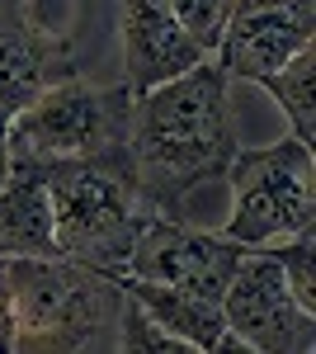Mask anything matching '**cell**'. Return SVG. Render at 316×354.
Returning a JSON list of instances; mask_svg holds the SVG:
<instances>
[{
  "label": "cell",
  "instance_id": "1",
  "mask_svg": "<svg viewBox=\"0 0 316 354\" xmlns=\"http://www.w3.org/2000/svg\"><path fill=\"white\" fill-rule=\"evenodd\" d=\"M132 100V165L151 189L185 194L208 170L227 165V76L212 57Z\"/></svg>",
  "mask_w": 316,
  "mask_h": 354
},
{
  "label": "cell",
  "instance_id": "2",
  "mask_svg": "<svg viewBox=\"0 0 316 354\" xmlns=\"http://www.w3.org/2000/svg\"><path fill=\"white\" fill-rule=\"evenodd\" d=\"M10 283V350H66L90 345L95 326H118V279L62 255L5 260Z\"/></svg>",
  "mask_w": 316,
  "mask_h": 354
},
{
  "label": "cell",
  "instance_id": "3",
  "mask_svg": "<svg viewBox=\"0 0 316 354\" xmlns=\"http://www.w3.org/2000/svg\"><path fill=\"white\" fill-rule=\"evenodd\" d=\"M227 227L222 236L241 250H269L307 232L316 218V156L312 142L279 137L269 147H245L227 156Z\"/></svg>",
  "mask_w": 316,
  "mask_h": 354
},
{
  "label": "cell",
  "instance_id": "4",
  "mask_svg": "<svg viewBox=\"0 0 316 354\" xmlns=\"http://www.w3.org/2000/svg\"><path fill=\"white\" fill-rule=\"evenodd\" d=\"M48 194H53V236L57 255L76 260L85 270L118 274L128 265L137 241L142 213L132 208V194L109 170L90 161H48Z\"/></svg>",
  "mask_w": 316,
  "mask_h": 354
},
{
  "label": "cell",
  "instance_id": "5",
  "mask_svg": "<svg viewBox=\"0 0 316 354\" xmlns=\"http://www.w3.org/2000/svg\"><path fill=\"white\" fill-rule=\"evenodd\" d=\"M113 133V100L90 81H53L19 113H10V151L19 161H90Z\"/></svg>",
  "mask_w": 316,
  "mask_h": 354
},
{
  "label": "cell",
  "instance_id": "6",
  "mask_svg": "<svg viewBox=\"0 0 316 354\" xmlns=\"http://www.w3.org/2000/svg\"><path fill=\"white\" fill-rule=\"evenodd\" d=\"M222 322L245 354H312L316 312L288 288L274 250H245L222 293Z\"/></svg>",
  "mask_w": 316,
  "mask_h": 354
},
{
  "label": "cell",
  "instance_id": "7",
  "mask_svg": "<svg viewBox=\"0 0 316 354\" xmlns=\"http://www.w3.org/2000/svg\"><path fill=\"white\" fill-rule=\"evenodd\" d=\"M236 241H227L222 232H194V227H180V222L165 218H142L137 227V241L128 250V265L118 274H137V279H156V283H175L185 293H198V298L222 302L232 274L241 265Z\"/></svg>",
  "mask_w": 316,
  "mask_h": 354
},
{
  "label": "cell",
  "instance_id": "8",
  "mask_svg": "<svg viewBox=\"0 0 316 354\" xmlns=\"http://www.w3.org/2000/svg\"><path fill=\"white\" fill-rule=\"evenodd\" d=\"M316 43V5L312 0H236L222 28L212 62L227 81L264 85L288 57Z\"/></svg>",
  "mask_w": 316,
  "mask_h": 354
},
{
  "label": "cell",
  "instance_id": "9",
  "mask_svg": "<svg viewBox=\"0 0 316 354\" xmlns=\"http://www.w3.org/2000/svg\"><path fill=\"white\" fill-rule=\"evenodd\" d=\"M118 33H123V76H128L132 95L175 81L194 62H203L198 43L175 24L165 0H123Z\"/></svg>",
  "mask_w": 316,
  "mask_h": 354
},
{
  "label": "cell",
  "instance_id": "10",
  "mask_svg": "<svg viewBox=\"0 0 316 354\" xmlns=\"http://www.w3.org/2000/svg\"><path fill=\"white\" fill-rule=\"evenodd\" d=\"M113 279H118V293H123L147 322H156L165 335H175L180 345H189V354L217 350V345H222V335H227L222 302L185 293V288H175V283L137 279V274H113Z\"/></svg>",
  "mask_w": 316,
  "mask_h": 354
},
{
  "label": "cell",
  "instance_id": "11",
  "mask_svg": "<svg viewBox=\"0 0 316 354\" xmlns=\"http://www.w3.org/2000/svg\"><path fill=\"white\" fill-rule=\"evenodd\" d=\"M24 255H57L53 236V194L43 161H19L0 189V260Z\"/></svg>",
  "mask_w": 316,
  "mask_h": 354
},
{
  "label": "cell",
  "instance_id": "12",
  "mask_svg": "<svg viewBox=\"0 0 316 354\" xmlns=\"http://www.w3.org/2000/svg\"><path fill=\"white\" fill-rule=\"evenodd\" d=\"M43 85H53V43L28 28H0V118L19 113Z\"/></svg>",
  "mask_w": 316,
  "mask_h": 354
},
{
  "label": "cell",
  "instance_id": "13",
  "mask_svg": "<svg viewBox=\"0 0 316 354\" xmlns=\"http://www.w3.org/2000/svg\"><path fill=\"white\" fill-rule=\"evenodd\" d=\"M264 90L279 100V109H284V118H288L292 137L316 142V43L302 48L297 57H288V62L264 81Z\"/></svg>",
  "mask_w": 316,
  "mask_h": 354
},
{
  "label": "cell",
  "instance_id": "14",
  "mask_svg": "<svg viewBox=\"0 0 316 354\" xmlns=\"http://www.w3.org/2000/svg\"><path fill=\"white\" fill-rule=\"evenodd\" d=\"M165 10H170L175 24L198 43V53L212 57L222 28H227V19H232V10H236V0H165Z\"/></svg>",
  "mask_w": 316,
  "mask_h": 354
},
{
  "label": "cell",
  "instance_id": "15",
  "mask_svg": "<svg viewBox=\"0 0 316 354\" xmlns=\"http://www.w3.org/2000/svg\"><path fill=\"white\" fill-rule=\"evenodd\" d=\"M269 250H274L279 270L288 279V288L316 312V227H307V232H297V236H288V241H279V245H269Z\"/></svg>",
  "mask_w": 316,
  "mask_h": 354
},
{
  "label": "cell",
  "instance_id": "16",
  "mask_svg": "<svg viewBox=\"0 0 316 354\" xmlns=\"http://www.w3.org/2000/svg\"><path fill=\"white\" fill-rule=\"evenodd\" d=\"M0 350H10V283H5V260H0Z\"/></svg>",
  "mask_w": 316,
  "mask_h": 354
},
{
  "label": "cell",
  "instance_id": "17",
  "mask_svg": "<svg viewBox=\"0 0 316 354\" xmlns=\"http://www.w3.org/2000/svg\"><path fill=\"white\" fill-rule=\"evenodd\" d=\"M10 170H15V151H10V118H0V189H5Z\"/></svg>",
  "mask_w": 316,
  "mask_h": 354
}]
</instances>
